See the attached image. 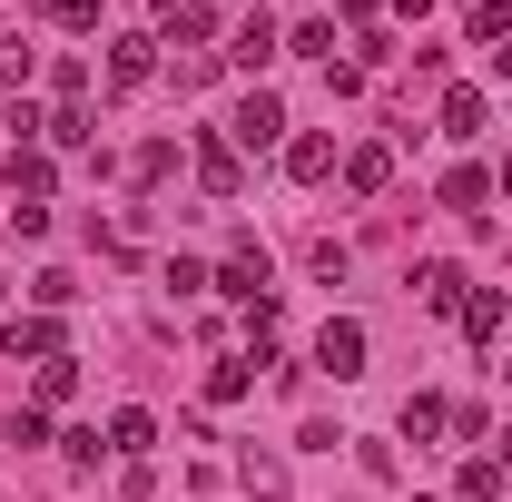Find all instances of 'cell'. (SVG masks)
Segmentation results:
<instances>
[{"mask_svg":"<svg viewBox=\"0 0 512 502\" xmlns=\"http://www.w3.org/2000/svg\"><path fill=\"white\" fill-rule=\"evenodd\" d=\"M276 138H286L276 89H247V99H237V119H227V148H276Z\"/></svg>","mask_w":512,"mask_h":502,"instance_id":"obj_1","label":"cell"},{"mask_svg":"<svg viewBox=\"0 0 512 502\" xmlns=\"http://www.w3.org/2000/svg\"><path fill=\"white\" fill-rule=\"evenodd\" d=\"M316 365H325L335 384H345V375H365V325H355V315H335V325L316 335Z\"/></svg>","mask_w":512,"mask_h":502,"instance_id":"obj_2","label":"cell"},{"mask_svg":"<svg viewBox=\"0 0 512 502\" xmlns=\"http://www.w3.org/2000/svg\"><path fill=\"white\" fill-rule=\"evenodd\" d=\"M207 286H217V296H237V306H256V296H266V247H237Z\"/></svg>","mask_w":512,"mask_h":502,"instance_id":"obj_3","label":"cell"},{"mask_svg":"<svg viewBox=\"0 0 512 502\" xmlns=\"http://www.w3.org/2000/svg\"><path fill=\"white\" fill-rule=\"evenodd\" d=\"M483 128H493V99H483L473 79H453L444 89V138H483Z\"/></svg>","mask_w":512,"mask_h":502,"instance_id":"obj_4","label":"cell"},{"mask_svg":"<svg viewBox=\"0 0 512 502\" xmlns=\"http://www.w3.org/2000/svg\"><path fill=\"white\" fill-rule=\"evenodd\" d=\"M0 345H10V355H40V365H50V355H69V335L50 325V315H10V325H0Z\"/></svg>","mask_w":512,"mask_h":502,"instance_id":"obj_5","label":"cell"},{"mask_svg":"<svg viewBox=\"0 0 512 502\" xmlns=\"http://www.w3.org/2000/svg\"><path fill=\"white\" fill-rule=\"evenodd\" d=\"M197 178H207V197H247V168L227 138H197Z\"/></svg>","mask_w":512,"mask_h":502,"instance_id":"obj_6","label":"cell"},{"mask_svg":"<svg viewBox=\"0 0 512 502\" xmlns=\"http://www.w3.org/2000/svg\"><path fill=\"white\" fill-rule=\"evenodd\" d=\"M414 296H424L434 315H463V296H473V286H463V266H444V256H434V266H414Z\"/></svg>","mask_w":512,"mask_h":502,"instance_id":"obj_7","label":"cell"},{"mask_svg":"<svg viewBox=\"0 0 512 502\" xmlns=\"http://www.w3.org/2000/svg\"><path fill=\"white\" fill-rule=\"evenodd\" d=\"M503 325H512V296H493V286H473V296H463V335H473V345H493Z\"/></svg>","mask_w":512,"mask_h":502,"instance_id":"obj_8","label":"cell"},{"mask_svg":"<svg viewBox=\"0 0 512 502\" xmlns=\"http://www.w3.org/2000/svg\"><path fill=\"white\" fill-rule=\"evenodd\" d=\"M227 60H237V69H266V60H276V20H266V10H247V20H237Z\"/></svg>","mask_w":512,"mask_h":502,"instance_id":"obj_9","label":"cell"},{"mask_svg":"<svg viewBox=\"0 0 512 502\" xmlns=\"http://www.w3.org/2000/svg\"><path fill=\"white\" fill-rule=\"evenodd\" d=\"M148 443H158V414H138V404H119V414H109V453H128V463H148Z\"/></svg>","mask_w":512,"mask_h":502,"instance_id":"obj_10","label":"cell"},{"mask_svg":"<svg viewBox=\"0 0 512 502\" xmlns=\"http://www.w3.org/2000/svg\"><path fill=\"white\" fill-rule=\"evenodd\" d=\"M345 188H355V197H384V188H394V148H355V158H345Z\"/></svg>","mask_w":512,"mask_h":502,"instance_id":"obj_11","label":"cell"},{"mask_svg":"<svg viewBox=\"0 0 512 502\" xmlns=\"http://www.w3.org/2000/svg\"><path fill=\"white\" fill-rule=\"evenodd\" d=\"M148 69H158V40H148V30H128V40H109V79H148Z\"/></svg>","mask_w":512,"mask_h":502,"instance_id":"obj_12","label":"cell"},{"mask_svg":"<svg viewBox=\"0 0 512 502\" xmlns=\"http://www.w3.org/2000/svg\"><path fill=\"white\" fill-rule=\"evenodd\" d=\"M50 178H60V168H50L40 148H10V188L30 197V207H50Z\"/></svg>","mask_w":512,"mask_h":502,"instance_id":"obj_13","label":"cell"},{"mask_svg":"<svg viewBox=\"0 0 512 502\" xmlns=\"http://www.w3.org/2000/svg\"><path fill=\"white\" fill-rule=\"evenodd\" d=\"M286 178H335V138H286Z\"/></svg>","mask_w":512,"mask_h":502,"instance_id":"obj_14","label":"cell"},{"mask_svg":"<svg viewBox=\"0 0 512 502\" xmlns=\"http://www.w3.org/2000/svg\"><path fill=\"white\" fill-rule=\"evenodd\" d=\"M237 483H247L256 502H276L286 493V453H237Z\"/></svg>","mask_w":512,"mask_h":502,"instance_id":"obj_15","label":"cell"},{"mask_svg":"<svg viewBox=\"0 0 512 502\" xmlns=\"http://www.w3.org/2000/svg\"><path fill=\"white\" fill-rule=\"evenodd\" d=\"M404 434H414V443L453 434V404H444V394H414V404H404Z\"/></svg>","mask_w":512,"mask_h":502,"instance_id":"obj_16","label":"cell"},{"mask_svg":"<svg viewBox=\"0 0 512 502\" xmlns=\"http://www.w3.org/2000/svg\"><path fill=\"white\" fill-rule=\"evenodd\" d=\"M483 197H493V168H453L444 178V207H463V217H483Z\"/></svg>","mask_w":512,"mask_h":502,"instance_id":"obj_17","label":"cell"},{"mask_svg":"<svg viewBox=\"0 0 512 502\" xmlns=\"http://www.w3.org/2000/svg\"><path fill=\"white\" fill-rule=\"evenodd\" d=\"M69 394H79V365H69V355H50V365H40V414H50V404H69Z\"/></svg>","mask_w":512,"mask_h":502,"instance_id":"obj_18","label":"cell"},{"mask_svg":"<svg viewBox=\"0 0 512 502\" xmlns=\"http://www.w3.org/2000/svg\"><path fill=\"white\" fill-rule=\"evenodd\" d=\"M473 40H483V50L512 40V0H473Z\"/></svg>","mask_w":512,"mask_h":502,"instance_id":"obj_19","label":"cell"},{"mask_svg":"<svg viewBox=\"0 0 512 502\" xmlns=\"http://www.w3.org/2000/svg\"><path fill=\"white\" fill-rule=\"evenodd\" d=\"M463 502H503V463H463Z\"/></svg>","mask_w":512,"mask_h":502,"instance_id":"obj_20","label":"cell"},{"mask_svg":"<svg viewBox=\"0 0 512 502\" xmlns=\"http://www.w3.org/2000/svg\"><path fill=\"white\" fill-rule=\"evenodd\" d=\"M50 148H89V109H79V99H69L60 119H50Z\"/></svg>","mask_w":512,"mask_h":502,"instance_id":"obj_21","label":"cell"},{"mask_svg":"<svg viewBox=\"0 0 512 502\" xmlns=\"http://www.w3.org/2000/svg\"><path fill=\"white\" fill-rule=\"evenodd\" d=\"M306 266H316L325 286H335V276H345V266H355V256H345V237H316V247H306Z\"/></svg>","mask_w":512,"mask_h":502,"instance_id":"obj_22","label":"cell"},{"mask_svg":"<svg viewBox=\"0 0 512 502\" xmlns=\"http://www.w3.org/2000/svg\"><path fill=\"white\" fill-rule=\"evenodd\" d=\"M40 10H50L60 30H99V0H40Z\"/></svg>","mask_w":512,"mask_h":502,"instance_id":"obj_23","label":"cell"},{"mask_svg":"<svg viewBox=\"0 0 512 502\" xmlns=\"http://www.w3.org/2000/svg\"><path fill=\"white\" fill-rule=\"evenodd\" d=\"M30 69H40V60H30V40H0V79H30Z\"/></svg>","mask_w":512,"mask_h":502,"instance_id":"obj_24","label":"cell"},{"mask_svg":"<svg viewBox=\"0 0 512 502\" xmlns=\"http://www.w3.org/2000/svg\"><path fill=\"white\" fill-rule=\"evenodd\" d=\"M493 463H503V473H512V424H503V434H493Z\"/></svg>","mask_w":512,"mask_h":502,"instance_id":"obj_25","label":"cell"},{"mask_svg":"<svg viewBox=\"0 0 512 502\" xmlns=\"http://www.w3.org/2000/svg\"><path fill=\"white\" fill-rule=\"evenodd\" d=\"M493 79H512V40H503V50H493Z\"/></svg>","mask_w":512,"mask_h":502,"instance_id":"obj_26","label":"cell"},{"mask_svg":"<svg viewBox=\"0 0 512 502\" xmlns=\"http://www.w3.org/2000/svg\"><path fill=\"white\" fill-rule=\"evenodd\" d=\"M503 197H512V158H503Z\"/></svg>","mask_w":512,"mask_h":502,"instance_id":"obj_27","label":"cell"},{"mask_svg":"<svg viewBox=\"0 0 512 502\" xmlns=\"http://www.w3.org/2000/svg\"><path fill=\"white\" fill-rule=\"evenodd\" d=\"M158 10H188V0H158Z\"/></svg>","mask_w":512,"mask_h":502,"instance_id":"obj_28","label":"cell"},{"mask_svg":"<svg viewBox=\"0 0 512 502\" xmlns=\"http://www.w3.org/2000/svg\"><path fill=\"white\" fill-rule=\"evenodd\" d=\"M414 502H434V493H414Z\"/></svg>","mask_w":512,"mask_h":502,"instance_id":"obj_29","label":"cell"}]
</instances>
